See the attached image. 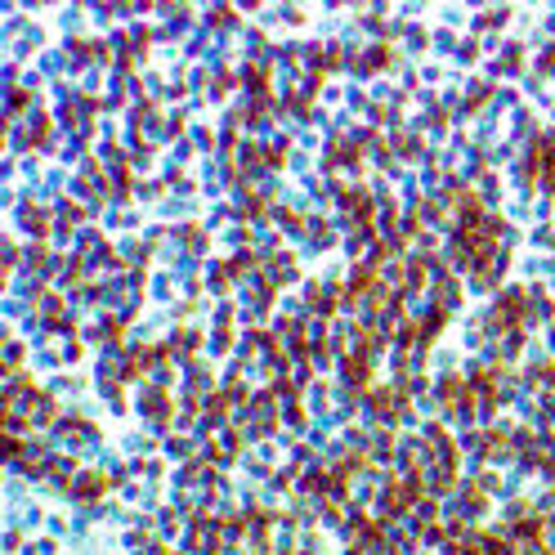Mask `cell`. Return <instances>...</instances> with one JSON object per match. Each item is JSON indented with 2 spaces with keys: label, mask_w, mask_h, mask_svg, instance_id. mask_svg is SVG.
<instances>
[{
  "label": "cell",
  "mask_w": 555,
  "mask_h": 555,
  "mask_svg": "<svg viewBox=\"0 0 555 555\" xmlns=\"http://www.w3.org/2000/svg\"><path fill=\"white\" fill-rule=\"evenodd\" d=\"M23 224L31 228V233H45V228H50V220H45L41 206H23Z\"/></svg>",
  "instance_id": "3"
},
{
  "label": "cell",
  "mask_w": 555,
  "mask_h": 555,
  "mask_svg": "<svg viewBox=\"0 0 555 555\" xmlns=\"http://www.w3.org/2000/svg\"><path fill=\"white\" fill-rule=\"evenodd\" d=\"M139 407H143L148 417H166V394H161V389H148V394L139 399Z\"/></svg>",
  "instance_id": "2"
},
{
  "label": "cell",
  "mask_w": 555,
  "mask_h": 555,
  "mask_svg": "<svg viewBox=\"0 0 555 555\" xmlns=\"http://www.w3.org/2000/svg\"><path fill=\"white\" fill-rule=\"evenodd\" d=\"M103 488H108V479L99 475V470H86V475H81V479H76V488H72V493L90 501V497H99V493H103Z\"/></svg>",
  "instance_id": "1"
}]
</instances>
